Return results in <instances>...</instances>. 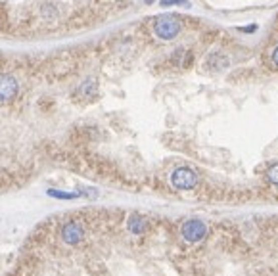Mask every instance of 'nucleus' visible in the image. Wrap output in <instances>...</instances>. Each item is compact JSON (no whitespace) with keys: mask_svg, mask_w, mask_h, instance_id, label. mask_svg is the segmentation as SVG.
<instances>
[{"mask_svg":"<svg viewBox=\"0 0 278 276\" xmlns=\"http://www.w3.org/2000/svg\"><path fill=\"white\" fill-rule=\"evenodd\" d=\"M181 20L175 18V16H163V18H158L156 23H154V33L161 41H173L181 33Z\"/></svg>","mask_w":278,"mask_h":276,"instance_id":"obj_1","label":"nucleus"},{"mask_svg":"<svg viewBox=\"0 0 278 276\" xmlns=\"http://www.w3.org/2000/svg\"><path fill=\"white\" fill-rule=\"evenodd\" d=\"M203 65H205L209 71H215V73H217V71H225V69H228V65H230V58L223 52H211L205 58Z\"/></svg>","mask_w":278,"mask_h":276,"instance_id":"obj_5","label":"nucleus"},{"mask_svg":"<svg viewBox=\"0 0 278 276\" xmlns=\"http://www.w3.org/2000/svg\"><path fill=\"white\" fill-rule=\"evenodd\" d=\"M62 236H64V242L65 244H77L81 238H83V228L79 226L77 223H69L64 226V230H62Z\"/></svg>","mask_w":278,"mask_h":276,"instance_id":"obj_6","label":"nucleus"},{"mask_svg":"<svg viewBox=\"0 0 278 276\" xmlns=\"http://www.w3.org/2000/svg\"><path fill=\"white\" fill-rule=\"evenodd\" d=\"M163 6H173V4H186V0H161Z\"/></svg>","mask_w":278,"mask_h":276,"instance_id":"obj_9","label":"nucleus"},{"mask_svg":"<svg viewBox=\"0 0 278 276\" xmlns=\"http://www.w3.org/2000/svg\"><path fill=\"white\" fill-rule=\"evenodd\" d=\"M171 182H173V186L179 188V190H190V188L196 186L198 177H196V173H194L192 169L181 167V169H177L175 173H173Z\"/></svg>","mask_w":278,"mask_h":276,"instance_id":"obj_2","label":"nucleus"},{"mask_svg":"<svg viewBox=\"0 0 278 276\" xmlns=\"http://www.w3.org/2000/svg\"><path fill=\"white\" fill-rule=\"evenodd\" d=\"M257 29V25H247V27H240V31L244 33H253Z\"/></svg>","mask_w":278,"mask_h":276,"instance_id":"obj_10","label":"nucleus"},{"mask_svg":"<svg viewBox=\"0 0 278 276\" xmlns=\"http://www.w3.org/2000/svg\"><path fill=\"white\" fill-rule=\"evenodd\" d=\"M144 2H146V4H154V2H156V0H144Z\"/></svg>","mask_w":278,"mask_h":276,"instance_id":"obj_12","label":"nucleus"},{"mask_svg":"<svg viewBox=\"0 0 278 276\" xmlns=\"http://www.w3.org/2000/svg\"><path fill=\"white\" fill-rule=\"evenodd\" d=\"M79 92L85 94V96H96V92H98L96 81H86L85 85L79 88Z\"/></svg>","mask_w":278,"mask_h":276,"instance_id":"obj_7","label":"nucleus"},{"mask_svg":"<svg viewBox=\"0 0 278 276\" xmlns=\"http://www.w3.org/2000/svg\"><path fill=\"white\" fill-rule=\"evenodd\" d=\"M18 90H20V85L18 81L8 73L0 75V104L4 102H10L18 96Z\"/></svg>","mask_w":278,"mask_h":276,"instance_id":"obj_3","label":"nucleus"},{"mask_svg":"<svg viewBox=\"0 0 278 276\" xmlns=\"http://www.w3.org/2000/svg\"><path fill=\"white\" fill-rule=\"evenodd\" d=\"M272 62H274V65H278V46L274 48V52H272Z\"/></svg>","mask_w":278,"mask_h":276,"instance_id":"obj_11","label":"nucleus"},{"mask_svg":"<svg viewBox=\"0 0 278 276\" xmlns=\"http://www.w3.org/2000/svg\"><path fill=\"white\" fill-rule=\"evenodd\" d=\"M268 179L274 182V184H278V165L270 167V171H268Z\"/></svg>","mask_w":278,"mask_h":276,"instance_id":"obj_8","label":"nucleus"},{"mask_svg":"<svg viewBox=\"0 0 278 276\" xmlns=\"http://www.w3.org/2000/svg\"><path fill=\"white\" fill-rule=\"evenodd\" d=\"M207 232V228H205V224L202 221H188V223H184L182 226V234H184V238L188 240V242H198V240H202L203 236Z\"/></svg>","mask_w":278,"mask_h":276,"instance_id":"obj_4","label":"nucleus"}]
</instances>
